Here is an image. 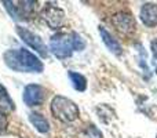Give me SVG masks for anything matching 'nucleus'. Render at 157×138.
Wrapping results in <instances>:
<instances>
[{
  "instance_id": "1",
  "label": "nucleus",
  "mask_w": 157,
  "mask_h": 138,
  "mask_svg": "<svg viewBox=\"0 0 157 138\" xmlns=\"http://www.w3.org/2000/svg\"><path fill=\"white\" fill-rule=\"evenodd\" d=\"M4 64L19 73H41L44 65L35 54L26 49H11L3 54Z\"/></svg>"
},
{
  "instance_id": "2",
  "label": "nucleus",
  "mask_w": 157,
  "mask_h": 138,
  "mask_svg": "<svg viewBox=\"0 0 157 138\" xmlns=\"http://www.w3.org/2000/svg\"><path fill=\"white\" fill-rule=\"evenodd\" d=\"M51 115L57 120L63 123H72L78 117L80 111L78 106L72 100L63 97V95H55L50 104Z\"/></svg>"
},
{
  "instance_id": "3",
  "label": "nucleus",
  "mask_w": 157,
  "mask_h": 138,
  "mask_svg": "<svg viewBox=\"0 0 157 138\" xmlns=\"http://www.w3.org/2000/svg\"><path fill=\"white\" fill-rule=\"evenodd\" d=\"M50 51L59 60H65L72 55L73 49V37L72 33L58 32L50 39Z\"/></svg>"
},
{
  "instance_id": "4",
  "label": "nucleus",
  "mask_w": 157,
  "mask_h": 138,
  "mask_svg": "<svg viewBox=\"0 0 157 138\" xmlns=\"http://www.w3.org/2000/svg\"><path fill=\"white\" fill-rule=\"evenodd\" d=\"M3 6L6 7V10L8 11V14L11 15L13 19L17 21H25L28 19L36 10L37 2H30V0H22V2H3Z\"/></svg>"
},
{
  "instance_id": "5",
  "label": "nucleus",
  "mask_w": 157,
  "mask_h": 138,
  "mask_svg": "<svg viewBox=\"0 0 157 138\" xmlns=\"http://www.w3.org/2000/svg\"><path fill=\"white\" fill-rule=\"evenodd\" d=\"M17 29V33H18V36L22 39V41H24L25 44H28L29 47H32L35 51H37L39 54L41 55L43 58H47V55H48V51H47V46L46 43L43 41V39L40 37L39 35H36V33H33L32 30L26 29V28L24 26H15Z\"/></svg>"
},
{
  "instance_id": "6",
  "label": "nucleus",
  "mask_w": 157,
  "mask_h": 138,
  "mask_svg": "<svg viewBox=\"0 0 157 138\" xmlns=\"http://www.w3.org/2000/svg\"><path fill=\"white\" fill-rule=\"evenodd\" d=\"M40 17L43 18V21L48 25L51 29L57 30L62 26L63 19H65V11L62 8L57 7L52 4H47L46 7L41 10Z\"/></svg>"
},
{
  "instance_id": "7",
  "label": "nucleus",
  "mask_w": 157,
  "mask_h": 138,
  "mask_svg": "<svg viewBox=\"0 0 157 138\" xmlns=\"http://www.w3.org/2000/svg\"><path fill=\"white\" fill-rule=\"evenodd\" d=\"M112 24L114 25L117 30L123 35L128 36L132 35L135 32V19H134L132 14L128 13V11H120V13H116L113 17H112Z\"/></svg>"
},
{
  "instance_id": "8",
  "label": "nucleus",
  "mask_w": 157,
  "mask_h": 138,
  "mask_svg": "<svg viewBox=\"0 0 157 138\" xmlns=\"http://www.w3.org/2000/svg\"><path fill=\"white\" fill-rule=\"evenodd\" d=\"M22 100L28 106H39L44 101V89L39 84H28L24 89Z\"/></svg>"
},
{
  "instance_id": "9",
  "label": "nucleus",
  "mask_w": 157,
  "mask_h": 138,
  "mask_svg": "<svg viewBox=\"0 0 157 138\" xmlns=\"http://www.w3.org/2000/svg\"><path fill=\"white\" fill-rule=\"evenodd\" d=\"M141 21L146 26H157V4L156 3H145L141 8Z\"/></svg>"
},
{
  "instance_id": "10",
  "label": "nucleus",
  "mask_w": 157,
  "mask_h": 138,
  "mask_svg": "<svg viewBox=\"0 0 157 138\" xmlns=\"http://www.w3.org/2000/svg\"><path fill=\"white\" fill-rule=\"evenodd\" d=\"M99 33H101V37H102L103 43H105V46L108 47L109 50H110L113 54L116 55H121L123 50H121V46H120V43L116 40V39L112 36V33L109 32V30H106L103 26H99Z\"/></svg>"
},
{
  "instance_id": "11",
  "label": "nucleus",
  "mask_w": 157,
  "mask_h": 138,
  "mask_svg": "<svg viewBox=\"0 0 157 138\" xmlns=\"http://www.w3.org/2000/svg\"><path fill=\"white\" fill-rule=\"evenodd\" d=\"M29 122L32 123V126L41 134H46L50 131V123L46 117L41 113H37V112H32L29 113Z\"/></svg>"
},
{
  "instance_id": "12",
  "label": "nucleus",
  "mask_w": 157,
  "mask_h": 138,
  "mask_svg": "<svg viewBox=\"0 0 157 138\" xmlns=\"http://www.w3.org/2000/svg\"><path fill=\"white\" fill-rule=\"evenodd\" d=\"M14 109H15V105H14L13 100L8 95L7 90L0 84V112L8 113V112H13Z\"/></svg>"
},
{
  "instance_id": "13",
  "label": "nucleus",
  "mask_w": 157,
  "mask_h": 138,
  "mask_svg": "<svg viewBox=\"0 0 157 138\" xmlns=\"http://www.w3.org/2000/svg\"><path fill=\"white\" fill-rule=\"evenodd\" d=\"M68 76H69V79H71L72 86L75 87V90H77V91H86L87 79L84 77L83 75H80V73H77V72H69Z\"/></svg>"
},
{
  "instance_id": "14",
  "label": "nucleus",
  "mask_w": 157,
  "mask_h": 138,
  "mask_svg": "<svg viewBox=\"0 0 157 138\" xmlns=\"http://www.w3.org/2000/svg\"><path fill=\"white\" fill-rule=\"evenodd\" d=\"M84 138H103V136L97 126L90 124L88 127L84 130Z\"/></svg>"
},
{
  "instance_id": "15",
  "label": "nucleus",
  "mask_w": 157,
  "mask_h": 138,
  "mask_svg": "<svg viewBox=\"0 0 157 138\" xmlns=\"http://www.w3.org/2000/svg\"><path fill=\"white\" fill-rule=\"evenodd\" d=\"M72 37H73L75 51H81V50H84V47H86V41H84V39L76 32H72Z\"/></svg>"
},
{
  "instance_id": "16",
  "label": "nucleus",
  "mask_w": 157,
  "mask_h": 138,
  "mask_svg": "<svg viewBox=\"0 0 157 138\" xmlns=\"http://www.w3.org/2000/svg\"><path fill=\"white\" fill-rule=\"evenodd\" d=\"M7 127H8L7 116H6V113L0 112V134H4L7 131Z\"/></svg>"
},
{
  "instance_id": "17",
  "label": "nucleus",
  "mask_w": 157,
  "mask_h": 138,
  "mask_svg": "<svg viewBox=\"0 0 157 138\" xmlns=\"http://www.w3.org/2000/svg\"><path fill=\"white\" fill-rule=\"evenodd\" d=\"M150 49H152L153 55H155L156 60H157V37H156V39H153V40H152V43H150Z\"/></svg>"
}]
</instances>
